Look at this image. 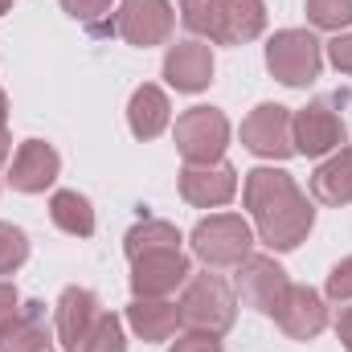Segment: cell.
Wrapping results in <instances>:
<instances>
[{
    "label": "cell",
    "instance_id": "17",
    "mask_svg": "<svg viewBox=\"0 0 352 352\" xmlns=\"http://www.w3.org/2000/svg\"><path fill=\"white\" fill-rule=\"evenodd\" d=\"M164 123H168V98L156 87L135 90V98H131V131L140 140H152V135L164 131Z\"/></svg>",
    "mask_w": 352,
    "mask_h": 352
},
{
    "label": "cell",
    "instance_id": "9",
    "mask_svg": "<svg viewBox=\"0 0 352 352\" xmlns=\"http://www.w3.org/2000/svg\"><path fill=\"white\" fill-rule=\"evenodd\" d=\"M238 291H242V299H246L250 307L274 316V311L283 307V299H287V278H283V270H278L274 263L254 258V263H246V270H242Z\"/></svg>",
    "mask_w": 352,
    "mask_h": 352
},
{
    "label": "cell",
    "instance_id": "10",
    "mask_svg": "<svg viewBox=\"0 0 352 352\" xmlns=\"http://www.w3.org/2000/svg\"><path fill=\"white\" fill-rule=\"evenodd\" d=\"M274 316H278V324H283L295 340H311V336L324 328V303H320V295L307 291V287H287V299H283V307H278Z\"/></svg>",
    "mask_w": 352,
    "mask_h": 352
},
{
    "label": "cell",
    "instance_id": "24",
    "mask_svg": "<svg viewBox=\"0 0 352 352\" xmlns=\"http://www.w3.org/2000/svg\"><path fill=\"white\" fill-rule=\"evenodd\" d=\"M307 16L324 29L352 25V0H307Z\"/></svg>",
    "mask_w": 352,
    "mask_h": 352
},
{
    "label": "cell",
    "instance_id": "29",
    "mask_svg": "<svg viewBox=\"0 0 352 352\" xmlns=\"http://www.w3.org/2000/svg\"><path fill=\"white\" fill-rule=\"evenodd\" d=\"M332 62H336L340 70H349V74H352V37L332 41Z\"/></svg>",
    "mask_w": 352,
    "mask_h": 352
},
{
    "label": "cell",
    "instance_id": "25",
    "mask_svg": "<svg viewBox=\"0 0 352 352\" xmlns=\"http://www.w3.org/2000/svg\"><path fill=\"white\" fill-rule=\"evenodd\" d=\"M82 352H123V336H119V324L115 316H98L90 336L82 340Z\"/></svg>",
    "mask_w": 352,
    "mask_h": 352
},
{
    "label": "cell",
    "instance_id": "14",
    "mask_svg": "<svg viewBox=\"0 0 352 352\" xmlns=\"http://www.w3.org/2000/svg\"><path fill=\"white\" fill-rule=\"evenodd\" d=\"M168 82L176 90H201L209 82V74H213V58H209V50L205 45H197V41H180L173 54H168Z\"/></svg>",
    "mask_w": 352,
    "mask_h": 352
},
{
    "label": "cell",
    "instance_id": "6",
    "mask_svg": "<svg viewBox=\"0 0 352 352\" xmlns=\"http://www.w3.org/2000/svg\"><path fill=\"white\" fill-rule=\"evenodd\" d=\"M115 29L131 45H156L173 29V8H168V0H123Z\"/></svg>",
    "mask_w": 352,
    "mask_h": 352
},
{
    "label": "cell",
    "instance_id": "31",
    "mask_svg": "<svg viewBox=\"0 0 352 352\" xmlns=\"http://www.w3.org/2000/svg\"><path fill=\"white\" fill-rule=\"evenodd\" d=\"M12 316H16V291L8 283H0V324L12 320Z\"/></svg>",
    "mask_w": 352,
    "mask_h": 352
},
{
    "label": "cell",
    "instance_id": "13",
    "mask_svg": "<svg viewBox=\"0 0 352 352\" xmlns=\"http://www.w3.org/2000/svg\"><path fill=\"white\" fill-rule=\"evenodd\" d=\"M98 311H94V295L90 291H66L62 295V307H58V336L70 352L82 349V340L90 336Z\"/></svg>",
    "mask_w": 352,
    "mask_h": 352
},
{
    "label": "cell",
    "instance_id": "23",
    "mask_svg": "<svg viewBox=\"0 0 352 352\" xmlns=\"http://www.w3.org/2000/svg\"><path fill=\"white\" fill-rule=\"evenodd\" d=\"M176 230L173 226H160V221H148V226H140V230H131V238H127V254L131 258H140V254H156V250H176Z\"/></svg>",
    "mask_w": 352,
    "mask_h": 352
},
{
    "label": "cell",
    "instance_id": "34",
    "mask_svg": "<svg viewBox=\"0 0 352 352\" xmlns=\"http://www.w3.org/2000/svg\"><path fill=\"white\" fill-rule=\"evenodd\" d=\"M12 8V0H0V12H8Z\"/></svg>",
    "mask_w": 352,
    "mask_h": 352
},
{
    "label": "cell",
    "instance_id": "26",
    "mask_svg": "<svg viewBox=\"0 0 352 352\" xmlns=\"http://www.w3.org/2000/svg\"><path fill=\"white\" fill-rule=\"evenodd\" d=\"M25 234L21 230H12V226H0V274L4 270H12V266L25 258Z\"/></svg>",
    "mask_w": 352,
    "mask_h": 352
},
{
    "label": "cell",
    "instance_id": "2",
    "mask_svg": "<svg viewBox=\"0 0 352 352\" xmlns=\"http://www.w3.org/2000/svg\"><path fill=\"white\" fill-rule=\"evenodd\" d=\"M180 320L201 328V332H213V336L226 332L234 324V295H230V287L217 274H201L180 299Z\"/></svg>",
    "mask_w": 352,
    "mask_h": 352
},
{
    "label": "cell",
    "instance_id": "27",
    "mask_svg": "<svg viewBox=\"0 0 352 352\" xmlns=\"http://www.w3.org/2000/svg\"><path fill=\"white\" fill-rule=\"evenodd\" d=\"M173 352H221V344H217L213 332H192V336H180Z\"/></svg>",
    "mask_w": 352,
    "mask_h": 352
},
{
    "label": "cell",
    "instance_id": "28",
    "mask_svg": "<svg viewBox=\"0 0 352 352\" xmlns=\"http://www.w3.org/2000/svg\"><path fill=\"white\" fill-rule=\"evenodd\" d=\"M328 295H336V299H349L352 295V258L332 270V278H328Z\"/></svg>",
    "mask_w": 352,
    "mask_h": 352
},
{
    "label": "cell",
    "instance_id": "20",
    "mask_svg": "<svg viewBox=\"0 0 352 352\" xmlns=\"http://www.w3.org/2000/svg\"><path fill=\"white\" fill-rule=\"evenodd\" d=\"M230 4V21H226V41H250L258 37L266 25L263 0H226Z\"/></svg>",
    "mask_w": 352,
    "mask_h": 352
},
{
    "label": "cell",
    "instance_id": "21",
    "mask_svg": "<svg viewBox=\"0 0 352 352\" xmlns=\"http://www.w3.org/2000/svg\"><path fill=\"white\" fill-rule=\"evenodd\" d=\"M54 221L66 230V234H94V213H90L87 197H78V192H58L54 197Z\"/></svg>",
    "mask_w": 352,
    "mask_h": 352
},
{
    "label": "cell",
    "instance_id": "19",
    "mask_svg": "<svg viewBox=\"0 0 352 352\" xmlns=\"http://www.w3.org/2000/svg\"><path fill=\"white\" fill-rule=\"evenodd\" d=\"M230 4L226 0H184V25L197 33H209L213 41H226Z\"/></svg>",
    "mask_w": 352,
    "mask_h": 352
},
{
    "label": "cell",
    "instance_id": "12",
    "mask_svg": "<svg viewBox=\"0 0 352 352\" xmlns=\"http://www.w3.org/2000/svg\"><path fill=\"white\" fill-rule=\"evenodd\" d=\"M54 176H58V152H54L50 144L29 140V144L16 152V160H12V184H16V188L37 192V188H45Z\"/></svg>",
    "mask_w": 352,
    "mask_h": 352
},
{
    "label": "cell",
    "instance_id": "5",
    "mask_svg": "<svg viewBox=\"0 0 352 352\" xmlns=\"http://www.w3.org/2000/svg\"><path fill=\"white\" fill-rule=\"evenodd\" d=\"M192 246H197V254H201L205 263L234 266V263H242L246 250H250V230H246L242 217H230V213H226V217H209V221L197 226Z\"/></svg>",
    "mask_w": 352,
    "mask_h": 352
},
{
    "label": "cell",
    "instance_id": "18",
    "mask_svg": "<svg viewBox=\"0 0 352 352\" xmlns=\"http://www.w3.org/2000/svg\"><path fill=\"white\" fill-rule=\"evenodd\" d=\"M311 192L328 205L352 201V152H340L336 160H328L320 173L311 176Z\"/></svg>",
    "mask_w": 352,
    "mask_h": 352
},
{
    "label": "cell",
    "instance_id": "30",
    "mask_svg": "<svg viewBox=\"0 0 352 352\" xmlns=\"http://www.w3.org/2000/svg\"><path fill=\"white\" fill-rule=\"evenodd\" d=\"M62 4H66L74 16H94V12H102L111 0H62Z\"/></svg>",
    "mask_w": 352,
    "mask_h": 352
},
{
    "label": "cell",
    "instance_id": "7",
    "mask_svg": "<svg viewBox=\"0 0 352 352\" xmlns=\"http://www.w3.org/2000/svg\"><path fill=\"white\" fill-rule=\"evenodd\" d=\"M340 144H344V123L336 119V111H328L324 102L299 111V119H295V152L324 156L328 148H340Z\"/></svg>",
    "mask_w": 352,
    "mask_h": 352
},
{
    "label": "cell",
    "instance_id": "22",
    "mask_svg": "<svg viewBox=\"0 0 352 352\" xmlns=\"http://www.w3.org/2000/svg\"><path fill=\"white\" fill-rule=\"evenodd\" d=\"M176 320H180V311L168 307V303H135V307H131V324H135L148 340H164L176 328Z\"/></svg>",
    "mask_w": 352,
    "mask_h": 352
},
{
    "label": "cell",
    "instance_id": "4",
    "mask_svg": "<svg viewBox=\"0 0 352 352\" xmlns=\"http://www.w3.org/2000/svg\"><path fill=\"white\" fill-rule=\"evenodd\" d=\"M226 135H230V123L213 107H197V111L180 115V123H176V144H180L184 160H192V164L217 160L226 148Z\"/></svg>",
    "mask_w": 352,
    "mask_h": 352
},
{
    "label": "cell",
    "instance_id": "33",
    "mask_svg": "<svg viewBox=\"0 0 352 352\" xmlns=\"http://www.w3.org/2000/svg\"><path fill=\"white\" fill-rule=\"evenodd\" d=\"M8 156V140H4V131H0V160Z\"/></svg>",
    "mask_w": 352,
    "mask_h": 352
},
{
    "label": "cell",
    "instance_id": "15",
    "mask_svg": "<svg viewBox=\"0 0 352 352\" xmlns=\"http://www.w3.org/2000/svg\"><path fill=\"white\" fill-rule=\"evenodd\" d=\"M180 188L192 205H221L234 197L238 180H234V168H226V164H217V168L205 164V168H188L180 176Z\"/></svg>",
    "mask_w": 352,
    "mask_h": 352
},
{
    "label": "cell",
    "instance_id": "3",
    "mask_svg": "<svg viewBox=\"0 0 352 352\" xmlns=\"http://www.w3.org/2000/svg\"><path fill=\"white\" fill-rule=\"evenodd\" d=\"M266 62L287 87H307L320 74V41L311 33H303V29H287V33H278L270 41Z\"/></svg>",
    "mask_w": 352,
    "mask_h": 352
},
{
    "label": "cell",
    "instance_id": "32",
    "mask_svg": "<svg viewBox=\"0 0 352 352\" xmlns=\"http://www.w3.org/2000/svg\"><path fill=\"white\" fill-rule=\"evenodd\" d=\"M340 336H344V344L352 349V307L344 311V316H340Z\"/></svg>",
    "mask_w": 352,
    "mask_h": 352
},
{
    "label": "cell",
    "instance_id": "1",
    "mask_svg": "<svg viewBox=\"0 0 352 352\" xmlns=\"http://www.w3.org/2000/svg\"><path fill=\"white\" fill-rule=\"evenodd\" d=\"M246 201L254 209V221L263 230V242L274 250H291L299 246V238L311 230V209L303 201V192L295 188V180L287 173H270L258 168L246 180Z\"/></svg>",
    "mask_w": 352,
    "mask_h": 352
},
{
    "label": "cell",
    "instance_id": "8",
    "mask_svg": "<svg viewBox=\"0 0 352 352\" xmlns=\"http://www.w3.org/2000/svg\"><path fill=\"white\" fill-rule=\"evenodd\" d=\"M246 144L258 152V156H291L295 144H291V119L283 107H258L246 127H242Z\"/></svg>",
    "mask_w": 352,
    "mask_h": 352
},
{
    "label": "cell",
    "instance_id": "35",
    "mask_svg": "<svg viewBox=\"0 0 352 352\" xmlns=\"http://www.w3.org/2000/svg\"><path fill=\"white\" fill-rule=\"evenodd\" d=\"M0 123H4V94H0Z\"/></svg>",
    "mask_w": 352,
    "mask_h": 352
},
{
    "label": "cell",
    "instance_id": "11",
    "mask_svg": "<svg viewBox=\"0 0 352 352\" xmlns=\"http://www.w3.org/2000/svg\"><path fill=\"white\" fill-rule=\"evenodd\" d=\"M188 274V263L180 258V250H156V254H140L135 258V291L144 295H164Z\"/></svg>",
    "mask_w": 352,
    "mask_h": 352
},
{
    "label": "cell",
    "instance_id": "16",
    "mask_svg": "<svg viewBox=\"0 0 352 352\" xmlns=\"http://www.w3.org/2000/svg\"><path fill=\"white\" fill-rule=\"evenodd\" d=\"M41 340H45V332H41L37 303H29V311L0 324V352H41Z\"/></svg>",
    "mask_w": 352,
    "mask_h": 352
}]
</instances>
